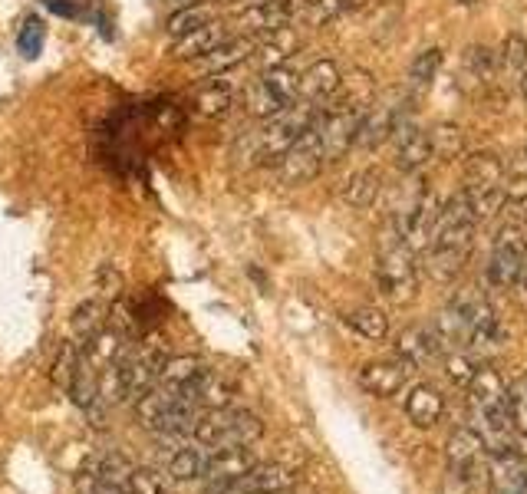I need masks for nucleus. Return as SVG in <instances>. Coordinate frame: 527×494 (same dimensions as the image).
I'll use <instances>...</instances> for the list:
<instances>
[{
  "mask_svg": "<svg viewBox=\"0 0 527 494\" xmlns=\"http://www.w3.org/2000/svg\"><path fill=\"white\" fill-rule=\"evenodd\" d=\"M320 106L307 103V99H294L287 109H280L277 116L264 119V129L254 136V162L257 165H277L284 159V152L294 145L304 132L317 122Z\"/></svg>",
  "mask_w": 527,
  "mask_h": 494,
  "instance_id": "f257e3e1",
  "label": "nucleus"
},
{
  "mask_svg": "<svg viewBox=\"0 0 527 494\" xmlns=\"http://www.w3.org/2000/svg\"><path fill=\"white\" fill-rule=\"evenodd\" d=\"M376 284L379 294H383L389 303H412L419 290V267H416V251H409L396 231L389 234L383 251H379L376 261Z\"/></svg>",
  "mask_w": 527,
  "mask_h": 494,
  "instance_id": "f03ea898",
  "label": "nucleus"
},
{
  "mask_svg": "<svg viewBox=\"0 0 527 494\" xmlns=\"http://www.w3.org/2000/svg\"><path fill=\"white\" fill-rule=\"evenodd\" d=\"M300 96V73L290 66H271L264 76L248 89V112L254 119H271L280 109H287Z\"/></svg>",
  "mask_w": 527,
  "mask_h": 494,
  "instance_id": "7ed1b4c3",
  "label": "nucleus"
},
{
  "mask_svg": "<svg viewBox=\"0 0 527 494\" xmlns=\"http://www.w3.org/2000/svg\"><path fill=\"white\" fill-rule=\"evenodd\" d=\"M527 261V231L521 224H504L491 247V261H488V284L498 290L518 287L521 264Z\"/></svg>",
  "mask_w": 527,
  "mask_h": 494,
  "instance_id": "20e7f679",
  "label": "nucleus"
},
{
  "mask_svg": "<svg viewBox=\"0 0 527 494\" xmlns=\"http://www.w3.org/2000/svg\"><path fill=\"white\" fill-rule=\"evenodd\" d=\"M485 442L475 429H455L452 439L445 445V462H448V475H452L465 491L475 488L481 475H485Z\"/></svg>",
  "mask_w": 527,
  "mask_h": 494,
  "instance_id": "39448f33",
  "label": "nucleus"
},
{
  "mask_svg": "<svg viewBox=\"0 0 527 494\" xmlns=\"http://www.w3.org/2000/svg\"><path fill=\"white\" fill-rule=\"evenodd\" d=\"M323 168H327V155H323L317 132L310 126L304 136L284 152V159L277 162V178L284 185H307L323 172Z\"/></svg>",
  "mask_w": 527,
  "mask_h": 494,
  "instance_id": "423d86ee",
  "label": "nucleus"
},
{
  "mask_svg": "<svg viewBox=\"0 0 527 494\" xmlns=\"http://www.w3.org/2000/svg\"><path fill=\"white\" fill-rule=\"evenodd\" d=\"M304 0H248L238 14V30L244 37H267L274 30L294 24L297 10Z\"/></svg>",
  "mask_w": 527,
  "mask_h": 494,
  "instance_id": "0eeeda50",
  "label": "nucleus"
},
{
  "mask_svg": "<svg viewBox=\"0 0 527 494\" xmlns=\"http://www.w3.org/2000/svg\"><path fill=\"white\" fill-rule=\"evenodd\" d=\"M129 475H132V465L126 455L119 452H109L99 458L96 465H89L80 471L76 478V491L80 494H122L129 485Z\"/></svg>",
  "mask_w": 527,
  "mask_h": 494,
  "instance_id": "6e6552de",
  "label": "nucleus"
},
{
  "mask_svg": "<svg viewBox=\"0 0 527 494\" xmlns=\"http://www.w3.org/2000/svg\"><path fill=\"white\" fill-rule=\"evenodd\" d=\"M254 50H257V37H244V33H238V37L224 40L221 47H215L211 53L192 60V70L198 76H205V80H211V76H224L228 70H238L241 63H248Z\"/></svg>",
  "mask_w": 527,
  "mask_h": 494,
  "instance_id": "1a4fd4ad",
  "label": "nucleus"
},
{
  "mask_svg": "<svg viewBox=\"0 0 527 494\" xmlns=\"http://www.w3.org/2000/svg\"><path fill=\"white\" fill-rule=\"evenodd\" d=\"M402 122V106L396 103H369L363 119H360V132H356V145L360 149H379L386 139H392V132Z\"/></svg>",
  "mask_w": 527,
  "mask_h": 494,
  "instance_id": "9d476101",
  "label": "nucleus"
},
{
  "mask_svg": "<svg viewBox=\"0 0 527 494\" xmlns=\"http://www.w3.org/2000/svg\"><path fill=\"white\" fill-rule=\"evenodd\" d=\"M205 359L195 356V353H185V356H168L165 366H162V376H159V389L172 392V396H192L195 399V386L198 379L205 376ZM198 402V399H195Z\"/></svg>",
  "mask_w": 527,
  "mask_h": 494,
  "instance_id": "9b49d317",
  "label": "nucleus"
},
{
  "mask_svg": "<svg viewBox=\"0 0 527 494\" xmlns=\"http://www.w3.org/2000/svg\"><path fill=\"white\" fill-rule=\"evenodd\" d=\"M409 363H402V359H376V363H366L360 369V386L369 392V396L376 399H389L396 396V392L406 386L409 379Z\"/></svg>",
  "mask_w": 527,
  "mask_h": 494,
  "instance_id": "f8f14e48",
  "label": "nucleus"
},
{
  "mask_svg": "<svg viewBox=\"0 0 527 494\" xmlns=\"http://www.w3.org/2000/svg\"><path fill=\"white\" fill-rule=\"evenodd\" d=\"M343 73L333 60H317L307 66V73H300V99H307L313 106H330L336 93H340Z\"/></svg>",
  "mask_w": 527,
  "mask_h": 494,
  "instance_id": "ddd939ff",
  "label": "nucleus"
},
{
  "mask_svg": "<svg viewBox=\"0 0 527 494\" xmlns=\"http://www.w3.org/2000/svg\"><path fill=\"white\" fill-rule=\"evenodd\" d=\"M392 139H396V168L399 172H419L422 165L432 162V142H429V132H422L416 126H409L406 119L399 122L396 132H392Z\"/></svg>",
  "mask_w": 527,
  "mask_h": 494,
  "instance_id": "4468645a",
  "label": "nucleus"
},
{
  "mask_svg": "<svg viewBox=\"0 0 527 494\" xmlns=\"http://www.w3.org/2000/svg\"><path fill=\"white\" fill-rule=\"evenodd\" d=\"M231 37H234V33L215 17V20H208L205 27H198L192 33H185V37H178L175 47H172V56H175V60H182V63H192V60H198V56H205L215 47H221V43L231 40Z\"/></svg>",
  "mask_w": 527,
  "mask_h": 494,
  "instance_id": "2eb2a0df",
  "label": "nucleus"
},
{
  "mask_svg": "<svg viewBox=\"0 0 527 494\" xmlns=\"http://www.w3.org/2000/svg\"><path fill=\"white\" fill-rule=\"evenodd\" d=\"M257 465V455L251 445H228L208 452L205 462V481L208 478H238L244 471H251Z\"/></svg>",
  "mask_w": 527,
  "mask_h": 494,
  "instance_id": "dca6fc26",
  "label": "nucleus"
},
{
  "mask_svg": "<svg viewBox=\"0 0 527 494\" xmlns=\"http://www.w3.org/2000/svg\"><path fill=\"white\" fill-rule=\"evenodd\" d=\"M442 412H445V402H442V392L435 386H416L409 392L406 415H409L412 425H419V429H432V425L442 419Z\"/></svg>",
  "mask_w": 527,
  "mask_h": 494,
  "instance_id": "f3484780",
  "label": "nucleus"
},
{
  "mask_svg": "<svg viewBox=\"0 0 527 494\" xmlns=\"http://www.w3.org/2000/svg\"><path fill=\"white\" fill-rule=\"evenodd\" d=\"M379 192H383V175H379V168H360V172H353L340 188V195L350 208L376 205Z\"/></svg>",
  "mask_w": 527,
  "mask_h": 494,
  "instance_id": "a211bd4d",
  "label": "nucleus"
},
{
  "mask_svg": "<svg viewBox=\"0 0 527 494\" xmlns=\"http://www.w3.org/2000/svg\"><path fill=\"white\" fill-rule=\"evenodd\" d=\"M435 353H439V340H435L432 330H425V327H409V330L399 333V340H396V356L402 359V363L422 366V363H429Z\"/></svg>",
  "mask_w": 527,
  "mask_h": 494,
  "instance_id": "6ab92c4d",
  "label": "nucleus"
},
{
  "mask_svg": "<svg viewBox=\"0 0 527 494\" xmlns=\"http://www.w3.org/2000/svg\"><path fill=\"white\" fill-rule=\"evenodd\" d=\"M297 47H300V40H297L294 27H284V30L267 33V37H257L254 56L261 60L264 70H271V66H284L290 56L297 53Z\"/></svg>",
  "mask_w": 527,
  "mask_h": 494,
  "instance_id": "aec40b11",
  "label": "nucleus"
},
{
  "mask_svg": "<svg viewBox=\"0 0 527 494\" xmlns=\"http://www.w3.org/2000/svg\"><path fill=\"white\" fill-rule=\"evenodd\" d=\"M234 392H238V383L228 373H215V369H205V376L198 379L195 386V399L201 409H228Z\"/></svg>",
  "mask_w": 527,
  "mask_h": 494,
  "instance_id": "412c9836",
  "label": "nucleus"
},
{
  "mask_svg": "<svg viewBox=\"0 0 527 494\" xmlns=\"http://www.w3.org/2000/svg\"><path fill=\"white\" fill-rule=\"evenodd\" d=\"M106 320H109V307L103 300H83L80 307L73 310V317H70V330H73V340L76 343H86V340H93V336L106 327Z\"/></svg>",
  "mask_w": 527,
  "mask_h": 494,
  "instance_id": "4be33fe9",
  "label": "nucleus"
},
{
  "mask_svg": "<svg viewBox=\"0 0 527 494\" xmlns=\"http://www.w3.org/2000/svg\"><path fill=\"white\" fill-rule=\"evenodd\" d=\"M195 106H198V112H201L205 119H224V116H231V109H234V86L224 83V80H215V76H211V83H205V86L198 89Z\"/></svg>",
  "mask_w": 527,
  "mask_h": 494,
  "instance_id": "5701e85b",
  "label": "nucleus"
},
{
  "mask_svg": "<svg viewBox=\"0 0 527 494\" xmlns=\"http://www.w3.org/2000/svg\"><path fill=\"white\" fill-rule=\"evenodd\" d=\"M501 182H504V165L498 155L475 152L465 162V188H495Z\"/></svg>",
  "mask_w": 527,
  "mask_h": 494,
  "instance_id": "b1692460",
  "label": "nucleus"
},
{
  "mask_svg": "<svg viewBox=\"0 0 527 494\" xmlns=\"http://www.w3.org/2000/svg\"><path fill=\"white\" fill-rule=\"evenodd\" d=\"M343 320H346V327L366 336V340H386V333H389V317L379 307H356L346 313Z\"/></svg>",
  "mask_w": 527,
  "mask_h": 494,
  "instance_id": "393cba45",
  "label": "nucleus"
},
{
  "mask_svg": "<svg viewBox=\"0 0 527 494\" xmlns=\"http://www.w3.org/2000/svg\"><path fill=\"white\" fill-rule=\"evenodd\" d=\"M468 261L465 251H455V247H429V261H425V271H429L435 280H442V284H448L452 277L462 274V267Z\"/></svg>",
  "mask_w": 527,
  "mask_h": 494,
  "instance_id": "a878e982",
  "label": "nucleus"
},
{
  "mask_svg": "<svg viewBox=\"0 0 527 494\" xmlns=\"http://www.w3.org/2000/svg\"><path fill=\"white\" fill-rule=\"evenodd\" d=\"M429 142H432V159H458L465 152V132L455 122H439L429 132Z\"/></svg>",
  "mask_w": 527,
  "mask_h": 494,
  "instance_id": "bb28decb",
  "label": "nucleus"
},
{
  "mask_svg": "<svg viewBox=\"0 0 527 494\" xmlns=\"http://www.w3.org/2000/svg\"><path fill=\"white\" fill-rule=\"evenodd\" d=\"M205 462H208L205 448H182V452H175V458L168 462V475H172L175 481L205 478Z\"/></svg>",
  "mask_w": 527,
  "mask_h": 494,
  "instance_id": "cd10ccee",
  "label": "nucleus"
},
{
  "mask_svg": "<svg viewBox=\"0 0 527 494\" xmlns=\"http://www.w3.org/2000/svg\"><path fill=\"white\" fill-rule=\"evenodd\" d=\"M208 20H215V10L205 7V4H192V7H185V10H175V14L168 17L165 30L178 40V37H185V33H192V30H198V27H205Z\"/></svg>",
  "mask_w": 527,
  "mask_h": 494,
  "instance_id": "c85d7f7f",
  "label": "nucleus"
},
{
  "mask_svg": "<svg viewBox=\"0 0 527 494\" xmlns=\"http://www.w3.org/2000/svg\"><path fill=\"white\" fill-rule=\"evenodd\" d=\"M465 70H468V76H475V83L491 86L495 83V73H498V56L488 47H468L465 50Z\"/></svg>",
  "mask_w": 527,
  "mask_h": 494,
  "instance_id": "c756f323",
  "label": "nucleus"
},
{
  "mask_svg": "<svg viewBox=\"0 0 527 494\" xmlns=\"http://www.w3.org/2000/svg\"><path fill=\"white\" fill-rule=\"evenodd\" d=\"M76 363H80V343L76 340H66L60 346V353H56V363H53V373L50 379L56 383V389H70L73 383V373H76Z\"/></svg>",
  "mask_w": 527,
  "mask_h": 494,
  "instance_id": "7c9ffc66",
  "label": "nucleus"
},
{
  "mask_svg": "<svg viewBox=\"0 0 527 494\" xmlns=\"http://www.w3.org/2000/svg\"><path fill=\"white\" fill-rule=\"evenodd\" d=\"M439 66H442V50L439 47L422 50L416 60H412V66H409L412 86H416V89H429L432 80H435V73H439Z\"/></svg>",
  "mask_w": 527,
  "mask_h": 494,
  "instance_id": "2f4dec72",
  "label": "nucleus"
},
{
  "mask_svg": "<svg viewBox=\"0 0 527 494\" xmlns=\"http://www.w3.org/2000/svg\"><path fill=\"white\" fill-rule=\"evenodd\" d=\"M508 419L518 435H527V376L508 386Z\"/></svg>",
  "mask_w": 527,
  "mask_h": 494,
  "instance_id": "473e14b6",
  "label": "nucleus"
},
{
  "mask_svg": "<svg viewBox=\"0 0 527 494\" xmlns=\"http://www.w3.org/2000/svg\"><path fill=\"white\" fill-rule=\"evenodd\" d=\"M366 0H313V20L317 24H330V20H340L353 10H360Z\"/></svg>",
  "mask_w": 527,
  "mask_h": 494,
  "instance_id": "72a5a7b5",
  "label": "nucleus"
},
{
  "mask_svg": "<svg viewBox=\"0 0 527 494\" xmlns=\"http://www.w3.org/2000/svg\"><path fill=\"white\" fill-rule=\"evenodd\" d=\"M43 40H47V30H43V20L40 17H30L24 27L17 33V47L24 56H37L43 50Z\"/></svg>",
  "mask_w": 527,
  "mask_h": 494,
  "instance_id": "f704fd0d",
  "label": "nucleus"
},
{
  "mask_svg": "<svg viewBox=\"0 0 527 494\" xmlns=\"http://www.w3.org/2000/svg\"><path fill=\"white\" fill-rule=\"evenodd\" d=\"M475 369H478V363L468 353H448V359H445V373H448V379H452L455 386H468L472 383V376H475Z\"/></svg>",
  "mask_w": 527,
  "mask_h": 494,
  "instance_id": "c9c22d12",
  "label": "nucleus"
},
{
  "mask_svg": "<svg viewBox=\"0 0 527 494\" xmlns=\"http://www.w3.org/2000/svg\"><path fill=\"white\" fill-rule=\"evenodd\" d=\"M501 63L508 66L511 73L527 70V40L521 33H508V40H504V47H501Z\"/></svg>",
  "mask_w": 527,
  "mask_h": 494,
  "instance_id": "e433bc0d",
  "label": "nucleus"
},
{
  "mask_svg": "<svg viewBox=\"0 0 527 494\" xmlns=\"http://www.w3.org/2000/svg\"><path fill=\"white\" fill-rule=\"evenodd\" d=\"M129 494H162V475L155 468H132L129 475V485H126Z\"/></svg>",
  "mask_w": 527,
  "mask_h": 494,
  "instance_id": "4c0bfd02",
  "label": "nucleus"
},
{
  "mask_svg": "<svg viewBox=\"0 0 527 494\" xmlns=\"http://www.w3.org/2000/svg\"><path fill=\"white\" fill-rule=\"evenodd\" d=\"M511 175L514 178H527V145L511 159Z\"/></svg>",
  "mask_w": 527,
  "mask_h": 494,
  "instance_id": "58836bf2",
  "label": "nucleus"
},
{
  "mask_svg": "<svg viewBox=\"0 0 527 494\" xmlns=\"http://www.w3.org/2000/svg\"><path fill=\"white\" fill-rule=\"evenodd\" d=\"M514 455H518L521 475H524V485H527V435H521V439H514Z\"/></svg>",
  "mask_w": 527,
  "mask_h": 494,
  "instance_id": "ea45409f",
  "label": "nucleus"
},
{
  "mask_svg": "<svg viewBox=\"0 0 527 494\" xmlns=\"http://www.w3.org/2000/svg\"><path fill=\"white\" fill-rule=\"evenodd\" d=\"M518 89H521V99L527 103V70H521V80H518Z\"/></svg>",
  "mask_w": 527,
  "mask_h": 494,
  "instance_id": "a19ab883",
  "label": "nucleus"
},
{
  "mask_svg": "<svg viewBox=\"0 0 527 494\" xmlns=\"http://www.w3.org/2000/svg\"><path fill=\"white\" fill-rule=\"evenodd\" d=\"M251 494H290V488L287 491H251Z\"/></svg>",
  "mask_w": 527,
  "mask_h": 494,
  "instance_id": "79ce46f5",
  "label": "nucleus"
},
{
  "mask_svg": "<svg viewBox=\"0 0 527 494\" xmlns=\"http://www.w3.org/2000/svg\"><path fill=\"white\" fill-rule=\"evenodd\" d=\"M491 494H527V491H495L491 488Z\"/></svg>",
  "mask_w": 527,
  "mask_h": 494,
  "instance_id": "37998d69",
  "label": "nucleus"
},
{
  "mask_svg": "<svg viewBox=\"0 0 527 494\" xmlns=\"http://www.w3.org/2000/svg\"><path fill=\"white\" fill-rule=\"evenodd\" d=\"M462 4H475V0H462Z\"/></svg>",
  "mask_w": 527,
  "mask_h": 494,
  "instance_id": "c03bdc74",
  "label": "nucleus"
},
{
  "mask_svg": "<svg viewBox=\"0 0 527 494\" xmlns=\"http://www.w3.org/2000/svg\"><path fill=\"white\" fill-rule=\"evenodd\" d=\"M122 494H129V491H122Z\"/></svg>",
  "mask_w": 527,
  "mask_h": 494,
  "instance_id": "a18cd8bd",
  "label": "nucleus"
},
{
  "mask_svg": "<svg viewBox=\"0 0 527 494\" xmlns=\"http://www.w3.org/2000/svg\"><path fill=\"white\" fill-rule=\"evenodd\" d=\"M244 4H248V0H244Z\"/></svg>",
  "mask_w": 527,
  "mask_h": 494,
  "instance_id": "49530a36",
  "label": "nucleus"
},
{
  "mask_svg": "<svg viewBox=\"0 0 527 494\" xmlns=\"http://www.w3.org/2000/svg\"><path fill=\"white\" fill-rule=\"evenodd\" d=\"M162 494H165V491H162Z\"/></svg>",
  "mask_w": 527,
  "mask_h": 494,
  "instance_id": "de8ad7c7",
  "label": "nucleus"
}]
</instances>
